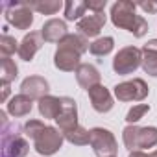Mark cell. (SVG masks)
Instances as JSON below:
<instances>
[{"label":"cell","instance_id":"6da1fadb","mask_svg":"<svg viewBox=\"0 0 157 157\" xmlns=\"http://www.w3.org/2000/svg\"><path fill=\"white\" fill-rule=\"evenodd\" d=\"M111 22L117 28L128 30L135 37H144L148 32L146 19L137 15V4L129 0H118L111 6Z\"/></svg>","mask_w":157,"mask_h":157},{"label":"cell","instance_id":"7a4b0ae2","mask_svg":"<svg viewBox=\"0 0 157 157\" xmlns=\"http://www.w3.org/2000/svg\"><path fill=\"white\" fill-rule=\"evenodd\" d=\"M24 128L10 122L0 129V146H2V157H26L30 151L28 140L22 137Z\"/></svg>","mask_w":157,"mask_h":157},{"label":"cell","instance_id":"3957f363","mask_svg":"<svg viewBox=\"0 0 157 157\" xmlns=\"http://www.w3.org/2000/svg\"><path fill=\"white\" fill-rule=\"evenodd\" d=\"M2 11L8 24L15 26L17 30H30L33 24V10L28 2H2Z\"/></svg>","mask_w":157,"mask_h":157},{"label":"cell","instance_id":"277c9868","mask_svg":"<svg viewBox=\"0 0 157 157\" xmlns=\"http://www.w3.org/2000/svg\"><path fill=\"white\" fill-rule=\"evenodd\" d=\"M142 65V50L137 46H124L113 59V70L120 76H128L135 72Z\"/></svg>","mask_w":157,"mask_h":157},{"label":"cell","instance_id":"5b68a950","mask_svg":"<svg viewBox=\"0 0 157 157\" xmlns=\"http://www.w3.org/2000/svg\"><path fill=\"white\" fill-rule=\"evenodd\" d=\"M91 146L98 157H117L118 144L115 135L105 128H93L91 129Z\"/></svg>","mask_w":157,"mask_h":157},{"label":"cell","instance_id":"8992f818","mask_svg":"<svg viewBox=\"0 0 157 157\" xmlns=\"http://www.w3.org/2000/svg\"><path fill=\"white\" fill-rule=\"evenodd\" d=\"M63 140H65V135L61 129L57 128H52V126H46L44 131L33 140V148L39 155H54L59 151V148L63 146Z\"/></svg>","mask_w":157,"mask_h":157},{"label":"cell","instance_id":"52a82bcc","mask_svg":"<svg viewBox=\"0 0 157 157\" xmlns=\"http://www.w3.org/2000/svg\"><path fill=\"white\" fill-rule=\"evenodd\" d=\"M148 93L150 89L140 78H133V80L115 85V96L118 98V102H140L148 96Z\"/></svg>","mask_w":157,"mask_h":157},{"label":"cell","instance_id":"ba28073f","mask_svg":"<svg viewBox=\"0 0 157 157\" xmlns=\"http://www.w3.org/2000/svg\"><path fill=\"white\" fill-rule=\"evenodd\" d=\"M56 122H57V126L63 133H68L74 128L80 126L78 124V105H76L74 98L61 96V113L57 115Z\"/></svg>","mask_w":157,"mask_h":157},{"label":"cell","instance_id":"9c48e42d","mask_svg":"<svg viewBox=\"0 0 157 157\" xmlns=\"http://www.w3.org/2000/svg\"><path fill=\"white\" fill-rule=\"evenodd\" d=\"M48 93H50V83L43 76H28L21 83V94H24L32 100H41V98L48 96Z\"/></svg>","mask_w":157,"mask_h":157},{"label":"cell","instance_id":"30bf717a","mask_svg":"<svg viewBox=\"0 0 157 157\" xmlns=\"http://www.w3.org/2000/svg\"><path fill=\"white\" fill-rule=\"evenodd\" d=\"M44 39L41 35V32H30L24 35V39L19 44V57L22 61H32L35 57V54L41 50Z\"/></svg>","mask_w":157,"mask_h":157},{"label":"cell","instance_id":"8fae6325","mask_svg":"<svg viewBox=\"0 0 157 157\" xmlns=\"http://www.w3.org/2000/svg\"><path fill=\"white\" fill-rule=\"evenodd\" d=\"M87 93H89V100H91V105H93L94 111L109 113L113 109V105H115L113 104V96H111V93L104 85H96V87L89 89Z\"/></svg>","mask_w":157,"mask_h":157},{"label":"cell","instance_id":"7c38bea8","mask_svg":"<svg viewBox=\"0 0 157 157\" xmlns=\"http://www.w3.org/2000/svg\"><path fill=\"white\" fill-rule=\"evenodd\" d=\"M105 24V13H89L82 21H78V30L85 37H96Z\"/></svg>","mask_w":157,"mask_h":157},{"label":"cell","instance_id":"4fadbf2b","mask_svg":"<svg viewBox=\"0 0 157 157\" xmlns=\"http://www.w3.org/2000/svg\"><path fill=\"white\" fill-rule=\"evenodd\" d=\"M41 35L46 43H61L68 32H67V24L65 21H59V19H50L43 24L41 28Z\"/></svg>","mask_w":157,"mask_h":157},{"label":"cell","instance_id":"5bb4252c","mask_svg":"<svg viewBox=\"0 0 157 157\" xmlns=\"http://www.w3.org/2000/svg\"><path fill=\"white\" fill-rule=\"evenodd\" d=\"M80 54H76L72 50H67V48H57L56 56H54V65L56 68L63 70V72H76L78 68H80Z\"/></svg>","mask_w":157,"mask_h":157},{"label":"cell","instance_id":"9a60e30c","mask_svg":"<svg viewBox=\"0 0 157 157\" xmlns=\"http://www.w3.org/2000/svg\"><path fill=\"white\" fill-rule=\"evenodd\" d=\"M76 80L85 91L100 85V72L94 65H89V63H82L80 68L76 70Z\"/></svg>","mask_w":157,"mask_h":157},{"label":"cell","instance_id":"2e32d148","mask_svg":"<svg viewBox=\"0 0 157 157\" xmlns=\"http://www.w3.org/2000/svg\"><path fill=\"white\" fill-rule=\"evenodd\" d=\"M146 74L157 78V39L148 41L142 46V65Z\"/></svg>","mask_w":157,"mask_h":157},{"label":"cell","instance_id":"e0dca14e","mask_svg":"<svg viewBox=\"0 0 157 157\" xmlns=\"http://www.w3.org/2000/svg\"><path fill=\"white\" fill-rule=\"evenodd\" d=\"M33 109V100L24 96V94H17L13 96L10 102H8V113L15 118H21V117H26L30 115Z\"/></svg>","mask_w":157,"mask_h":157},{"label":"cell","instance_id":"ac0fdd59","mask_svg":"<svg viewBox=\"0 0 157 157\" xmlns=\"http://www.w3.org/2000/svg\"><path fill=\"white\" fill-rule=\"evenodd\" d=\"M57 48H67V50H72V52H76V54L82 56V54H85V52L91 48V44H89L87 37L82 35V33H68V35L59 43Z\"/></svg>","mask_w":157,"mask_h":157},{"label":"cell","instance_id":"d6986e66","mask_svg":"<svg viewBox=\"0 0 157 157\" xmlns=\"http://www.w3.org/2000/svg\"><path fill=\"white\" fill-rule=\"evenodd\" d=\"M37 107H39L41 117L56 120L57 115L61 113V98H59V96H52V94H48V96H44V98L39 100V105H37Z\"/></svg>","mask_w":157,"mask_h":157},{"label":"cell","instance_id":"ffe728a7","mask_svg":"<svg viewBox=\"0 0 157 157\" xmlns=\"http://www.w3.org/2000/svg\"><path fill=\"white\" fill-rule=\"evenodd\" d=\"M157 144V128L153 126H146V128H139L137 131V150H144V148H153Z\"/></svg>","mask_w":157,"mask_h":157},{"label":"cell","instance_id":"44dd1931","mask_svg":"<svg viewBox=\"0 0 157 157\" xmlns=\"http://www.w3.org/2000/svg\"><path fill=\"white\" fill-rule=\"evenodd\" d=\"M30 8L41 15H54L57 13L61 8H65L63 2H57V0H32V2H28Z\"/></svg>","mask_w":157,"mask_h":157},{"label":"cell","instance_id":"7402d4cb","mask_svg":"<svg viewBox=\"0 0 157 157\" xmlns=\"http://www.w3.org/2000/svg\"><path fill=\"white\" fill-rule=\"evenodd\" d=\"M87 4L80 0H68L65 2V19L67 21H82L85 17Z\"/></svg>","mask_w":157,"mask_h":157},{"label":"cell","instance_id":"603a6c76","mask_svg":"<svg viewBox=\"0 0 157 157\" xmlns=\"http://www.w3.org/2000/svg\"><path fill=\"white\" fill-rule=\"evenodd\" d=\"M17 76H19V68H17L15 61H11L10 57L0 59V80H2V83L10 85Z\"/></svg>","mask_w":157,"mask_h":157},{"label":"cell","instance_id":"cb8c5ba5","mask_svg":"<svg viewBox=\"0 0 157 157\" xmlns=\"http://www.w3.org/2000/svg\"><path fill=\"white\" fill-rule=\"evenodd\" d=\"M63 135H65V139H67L70 144H76V146H85V144L91 142V131L85 129L83 126H78V128H74L72 131L63 133Z\"/></svg>","mask_w":157,"mask_h":157},{"label":"cell","instance_id":"d4e9b609","mask_svg":"<svg viewBox=\"0 0 157 157\" xmlns=\"http://www.w3.org/2000/svg\"><path fill=\"white\" fill-rule=\"evenodd\" d=\"M113 46H115V39H113V37H100V39H96L94 43H91V48H89V50H91L93 56L102 57V56L111 54Z\"/></svg>","mask_w":157,"mask_h":157},{"label":"cell","instance_id":"484cf974","mask_svg":"<svg viewBox=\"0 0 157 157\" xmlns=\"http://www.w3.org/2000/svg\"><path fill=\"white\" fill-rule=\"evenodd\" d=\"M19 44L15 41V37L8 35V33H2V37H0V54H2V57H10L11 54H19Z\"/></svg>","mask_w":157,"mask_h":157},{"label":"cell","instance_id":"4316f807","mask_svg":"<svg viewBox=\"0 0 157 157\" xmlns=\"http://www.w3.org/2000/svg\"><path fill=\"white\" fill-rule=\"evenodd\" d=\"M137 131H139V126H135V124L126 126L124 131H122L124 146H126L129 151H137Z\"/></svg>","mask_w":157,"mask_h":157},{"label":"cell","instance_id":"83f0119b","mask_svg":"<svg viewBox=\"0 0 157 157\" xmlns=\"http://www.w3.org/2000/svg\"><path fill=\"white\" fill-rule=\"evenodd\" d=\"M150 111V105L148 104H139V105H133L129 111H128V115H126V122L128 124H137L146 113Z\"/></svg>","mask_w":157,"mask_h":157},{"label":"cell","instance_id":"f1b7e54d","mask_svg":"<svg viewBox=\"0 0 157 157\" xmlns=\"http://www.w3.org/2000/svg\"><path fill=\"white\" fill-rule=\"evenodd\" d=\"M44 124L41 122V120H28L26 124H24V135L26 137H30L32 140H35L43 131H44Z\"/></svg>","mask_w":157,"mask_h":157},{"label":"cell","instance_id":"f546056e","mask_svg":"<svg viewBox=\"0 0 157 157\" xmlns=\"http://www.w3.org/2000/svg\"><path fill=\"white\" fill-rule=\"evenodd\" d=\"M87 4V10L91 11V13H102L104 10H105V0H98V2H85Z\"/></svg>","mask_w":157,"mask_h":157},{"label":"cell","instance_id":"4dcf8cb0","mask_svg":"<svg viewBox=\"0 0 157 157\" xmlns=\"http://www.w3.org/2000/svg\"><path fill=\"white\" fill-rule=\"evenodd\" d=\"M137 6L146 13H157V2H140Z\"/></svg>","mask_w":157,"mask_h":157},{"label":"cell","instance_id":"1f68e13d","mask_svg":"<svg viewBox=\"0 0 157 157\" xmlns=\"http://www.w3.org/2000/svg\"><path fill=\"white\" fill-rule=\"evenodd\" d=\"M8 96H10V85L2 83V96H0V102H6Z\"/></svg>","mask_w":157,"mask_h":157},{"label":"cell","instance_id":"d6a6232c","mask_svg":"<svg viewBox=\"0 0 157 157\" xmlns=\"http://www.w3.org/2000/svg\"><path fill=\"white\" fill-rule=\"evenodd\" d=\"M0 124H2V128L10 124V122H8V115H6V111H0Z\"/></svg>","mask_w":157,"mask_h":157},{"label":"cell","instance_id":"836d02e7","mask_svg":"<svg viewBox=\"0 0 157 157\" xmlns=\"http://www.w3.org/2000/svg\"><path fill=\"white\" fill-rule=\"evenodd\" d=\"M129 157H150V153H144V151L137 150V151H129Z\"/></svg>","mask_w":157,"mask_h":157},{"label":"cell","instance_id":"e575fe53","mask_svg":"<svg viewBox=\"0 0 157 157\" xmlns=\"http://www.w3.org/2000/svg\"><path fill=\"white\" fill-rule=\"evenodd\" d=\"M150 157H157V150H155V151H151V153H150Z\"/></svg>","mask_w":157,"mask_h":157}]
</instances>
